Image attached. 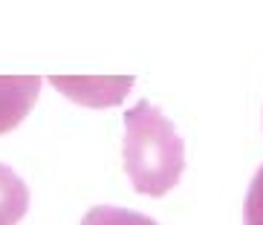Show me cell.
I'll use <instances>...</instances> for the list:
<instances>
[{
    "label": "cell",
    "mask_w": 263,
    "mask_h": 225,
    "mask_svg": "<svg viewBox=\"0 0 263 225\" xmlns=\"http://www.w3.org/2000/svg\"><path fill=\"white\" fill-rule=\"evenodd\" d=\"M124 173L136 194L165 196L177 188L185 171V141L171 118L151 101H139L124 113Z\"/></svg>",
    "instance_id": "obj_1"
},
{
    "label": "cell",
    "mask_w": 263,
    "mask_h": 225,
    "mask_svg": "<svg viewBox=\"0 0 263 225\" xmlns=\"http://www.w3.org/2000/svg\"><path fill=\"white\" fill-rule=\"evenodd\" d=\"M49 84L70 101L81 107H116L124 95L130 93L133 78H67V75H52Z\"/></svg>",
    "instance_id": "obj_2"
},
{
    "label": "cell",
    "mask_w": 263,
    "mask_h": 225,
    "mask_svg": "<svg viewBox=\"0 0 263 225\" xmlns=\"http://www.w3.org/2000/svg\"><path fill=\"white\" fill-rule=\"evenodd\" d=\"M41 78L35 75H12L0 78V136L12 133L32 113L41 93Z\"/></svg>",
    "instance_id": "obj_3"
},
{
    "label": "cell",
    "mask_w": 263,
    "mask_h": 225,
    "mask_svg": "<svg viewBox=\"0 0 263 225\" xmlns=\"http://www.w3.org/2000/svg\"><path fill=\"white\" fill-rule=\"evenodd\" d=\"M29 208V188L9 165L0 162V225H17Z\"/></svg>",
    "instance_id": "obj_4"
},
{
    "label": "cell",
    "mask_w": 263,
    "mask_h": 225,
    "mask_svg": "<svg viewBox=\"0 0 263 225\" xmlns=\"http://www.w3.org/2000/svg\"><path fill=\"white\" fill-rule=\"evenodd\" d=\"M81 225H156L151 217L130 208H116V205H96L84 214Z\"/></svg>",
    "instance_id": "obj_5"
},
{
    "label": "cell",
    "mask_w": 263,
    "mask_h": 225,
    "mask_svg": "<svg viewBox=\"0 0 263 225\" xmlns=\"http://www.w3.org/2000/svg\"><path fill=\"white\" fill-rule=\"evenodd\" d=\"M243 225H263V165L249 182L246 202H243Z\"/></svg>",
    "instance_id": "obj_6"
}]
</instances>
